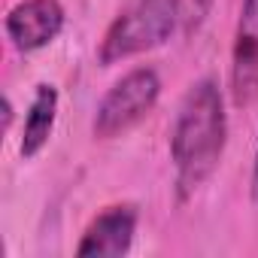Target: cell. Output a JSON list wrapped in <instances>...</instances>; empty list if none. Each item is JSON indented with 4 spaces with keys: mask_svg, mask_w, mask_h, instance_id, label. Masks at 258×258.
<instances>
[{
    "mask_svg": "<svg viewBox=\"0 0 258 258\" xmlns=\"http://www.w3.org/2000/svg\"><path fill=\"white\" fill-rule=\"evenodd\" d=\"M55 118H58V88L52 82H40L34 97H31V106L25 112V124H22V140H19V152L22 158H37L52 131H55Z\"/></svg>",
    "mask_w": 258,
    "mask_h": 258,
    "instance_id": "cell-7",
    "label": "cell"
},
{
    "mask_svg": "<svg viewBox=\"0 0 258 258\" xmlns=\"http://www.w3.org/2000/svg\"><path fill=\"white\" fill-rule=\"evenodd\" d=\"M179 19H182V0H134L106 28L97 49V61L103 67H112L118 61L158 49L173 37Z\"/></svg>",
    "mask_w": 258,
    "mask_h": 258,
    "instance_id": "cell-2",
    "label": "cell"
},
{
    "mask_svg": "<svg viewBox=\"0 0 258 258\" xmlns=\"http://www.w3.org/2000/svg\"><path fill=\"white\" fill-rule=\"evenodd\" d=\"M64 7L61 0H22L7 13V37L13 49L31 55L46 49L64 31Z\"/></svg>",
    "mask_w": 258,
    "mask_h": 258,
    "instance_id": "cell-5",
    "label": "cell"
},
{
    "mask_svg": "<svg viewBox=\"0 0 258 258\" xmlns=\"http://www.w3.org/2000/svg\"><path fill=\"white\" fill-rule=\"evenodd\" d=\"M231 100L246 109L258 100V0H243L231 46Z\"/></svg>",
    "mask_w": 258,
    "mask_h": 258,
    "instance_id": "cell-4",
    "label": "cell"
},
{
    "mask_svg": "<svg viewBox=\"0 0 258 258\" xmlns=\"http://www.w3.org/2000/svg\"><path fill=\"white\" fill-rule=\"evenodd\" d=\"M228 143V112L225 94L216 79L204 76L188 85L179 100L173 131H170V161L176 170V195L188 201L222 164Z\"/></svg>",
    "mask_w": 258,
    "mask_h": 258,
    "instance_id": "cell-1",
    "label": "cell"
},
{
    "mask_svg": "<svg viewBox=\"0 0 258 258\" xmlns=\"http://www.w3.org/2000/svg\"><path fill=\"white\" fill-rule=\"evenodd\" d=\"M161 79L152 67H134L124 73L97 103L91 118V134L97 140H115L137 127L158 103Z\"/></svg>",
    "mask_w": 258,
    "mask_h": 258,
    "instance_id": "cell-3",
    "label": "cell"
},
{
    "mask_svg": "<svg viewBox=\"0 0 258 258\" xmlns=\"http://www.w3.org/2000/svg\"><path fill=\"white\" fill-rule=\"evenodd\" d=\"M137 225H140V210L134 204L106 207L85 228V234L76 246V255H82V258H97V255L100 258H121L134 246Z\"/></svg>",
    "mask_w": 258,
    "mask_h": 258,
    "instance_id": "cell-6",
    "label": "cell"
},
{
    "mask_svg": "<svg viewBox=\"0 0 258 258\" xmlns=\"http://www.w3.org/2000/svg\"><path fill=\"white\" fill-rule=\"evenodd\" d=\"M252 191L258 198V146H255V161H252Z\"/></svg>",
    "mask_w": 258,
    "mask_h": 258,
    "instance_id": "cell-8",
    "label": "cell"
}]
</instances>
